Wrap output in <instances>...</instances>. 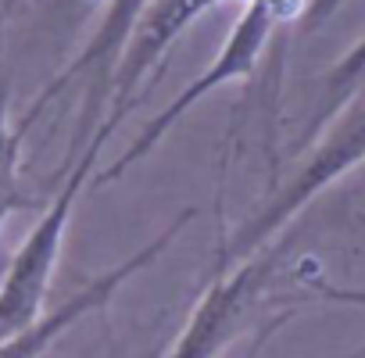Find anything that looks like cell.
Listing matches in <instances>:
<instances>
[{
    "label": "cell",
    "instance_id": "obj_5",
    "mask_svg": "<svg viewBox=\"0 0 365 358\" xmlns=\"http://www.w3.org/2000/svg\"><path fill=\"white\" fill-rule=\"evenodd\" d=\"M83 11L90 8H101V22L93 29V36L86 40V47L40 90V97L26 108V115L19 118L22 133H29L40 115L58 104L65 93H76L79 97V115H76V129H72V143H68V154H65V165L68 168L79 150L90 143V136L101 129L104 122V111H108V93H111V72H115V61L125 47V36L136 22V15L143 11L147 0H72Z\"/></svg>",
    "mask_w": 365,
    "mask_h": 358
},
{
    "label": "cell",
    "instance_id": "obj_12",
    "mask_svg": "<svg viewBox=\"0 0 365 358\" xmlns=\"http://www.w3.org/2000/svg\"><path fill=\"white\" fill-rule=\"evenodd\" d=\"M19 8V0H0V19H4V15H11Z\"/></svg>",
    "mask_w": 365,
    "mask_h": 358
},
{
    "label": "cell",
    "instance_id": "obj_8",
    "mask_svg": "<svg viewBox=\"0 0 365 358\" xmlns=\"http://www.w3.org/2000/svg\"><path fill=\"white\" fill-rule=\"evenodd\" d=\"M22 126L11 118V76L0 54V230L19 212L36 208V201L22 187Z\"/></svg>",
    "mask_w": 365,
    "mask_h": 358
},
{
    "label": "cell",
    "instance_id": "obj_3",
    "mask_svg": "<svg viewBox=\"0 0 365 358\" xmlns=\"http://www.w3.org/2000/svg\"><path fill=\"white\" fill-rule=\"evenodd\" d=\"M290 276L294 272L287 255L272 244L258 247L230 269H219L182 329L175 333L165 358H222L265 319L272 294H279Z\"/></svg>",
    "mask_w": 365,
    "mask_h": 358
},
{
    "label": "cell",
    "instance_id": "obj_9",
    "mask_svg": "<svg viewBox=\"0 0 365 358\" xmlns=\"http://www.w3.org/2000/svg\"><path fill=\"white\" fill-rule=\"evenodd\" d=\"M365 93V36L336 61L326 68V76L319 79V101H315V111H312V122L304 129V143L319 136V129L344 108L351 104L354 97Z\"/></svg>",
    "mask_w": 365,
    "mask_h": 358
},
{
    "label": "cell",
    "instance_id": "obj_10",
    "mask_svg": "<svg viewBox=\"0 0 365 358\" xmlns=\"http://www.w3.org/2000/svg\"><path fill=\"white\" fill-rule=\"evenodd\" d=\"M315 297L329 301V305H351V308H365V287H333V283H322V280H312L308 287Z\"/></svg>",
    "mask_w": 365,
    "mask_h": 358
},
{
    "label": "cell",
    "instance_id": "obj_2",
    "mask_svg": "<svg viewBox=\"0 0 365 358\" xmlns=\"http://www.w3.org/2000/svg\"><path fill=\"white\" fill-rule=\"evenodd\" d=\"M304 11H308V0H247V4L240 8V19L233 22V29H230V36H226V44H222L219 54L212 58V65H208L194 83L182 86V90L172 97V104H168L161 115H154V118L133 136V143H129L104 172L93 175V187H104V183H115V179H122L136 161H143L182 118H187L201 101H208L219 86H230V83H237V79H247V76L258 68V61H262L265 47L272 44L276 29L294 26L297 19H304Z\"/></svg>",
    "mask_w": 365,
    "mask_h": 358
},
{
    "label": "cell",
    "instance_id": "obj_4",
    "mask_svg": "<svg viewBox=\"0 0 365 358\" xmlns=\"http://www.w3.org/2000/svg\"><path fill=\"white\" fill-rule=\"evenodd\" d=\"M104 143L108 140L101 133H93L90 143L79 150V158L68 168H61V190L51 198L40 223L29 230L22 247L11 255L8 272L0 280V344L43 315V301H47V290H51V280H54V269L61 258V244H65L72 212H76L86 183L93 179L90 172L97 168Z\"/></svg>",
    "mask_w": 365,
    "mask_h": 358
},
{
    "label": "cell",
    "instance_id": "obj_6",
    "mask_svg": "<svg viewBox=\"0 0 365 358\" xmlns=\"http://www.w3.org/2000/svg\"><path fill=\"white\" fill-rule=\"evenodd\" d=\"M222 4H247V0H147L143 11L136 15L125 47L115 61L111 72V93H108V111L101 122V136L111 140L122 118L143 101L150 83L158 79L161 65L168 61V51L179 44V36L187 33L197 19Z\"/></svg>",
    "mask_w": 365,
    "mask_h": 358
},
{
    "label": "cell",
    "instance_id": "obj_1",
    "mask_svg": "<svg viewBox=\"0 0 365 358\" xmlns=\"http://www.w3.org/2000/svg\"><path fill=\"white\" fill-rule=\"evenodd\" d=\"M365 165V93L344 104L312 140V150L290 168V175L262 201L255 215H247L219 247V269H230L255 255L258 247L272 244L322 190H329L336 179H344L351 168Z\"/></svg>",
    "mask_w": 365,
    "mask_h": 358
},
{
    "label": "cell",
    "instance_id": "obj_11",
    "mask_svg": "<svg viewBox=\"0 0 365 358\" xmlns=\"http://www.w3.org/2000/svg\"><path fill=\"white\" fill-rule=\"evenodd\" d=\"M344 4H347V0H308V11H304V26H308V33H315L326 19H333Z\"/></svg>",
    "mask_w": 365,
    "mask_h": 358
},
{
    "label": "cell",
    "instance_id": "obj_7",
    "mask_svg": "<svg viewBox=\"0 0 365 358\" xmlns=\"http://www.w3.org/2000/svg\"><path fill=\"white\" fill-rule=\"evenodd\" d=\"M197 219V212L194 208H182L158 237H150L140 251H133V255H125L122 262H115L111 269H104L101 276H93V280H86L76 294H68L61 305H54L51 312H43L40 319H33L26 329H19L15 337H8L4 344H0V358H43L76 322H83L86 315H93V312H101V308H108L111 305V297L133 280V276H140L143 269H150L158 258H165V251L179 240V233L187 230L190 223Z\"/></svg>",
    "mask_w": 365,
    "mask_h": 358
},
{
    "label": "cell",
    "instance_id": "obj_13",
    "mask_svg": "<svg viewBox=\"0 0 365 358\" xmlns=\"http://www.w3.org/2000/svg\"><path fill=\"white\" fill-rule=\"evenodd\" d=\"M147 358H158V351H150V354H147Z\"/></svg>",
    "mask_w": 365,
    "mask_h": 358
}]
</instances>
